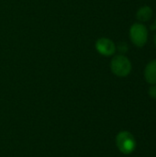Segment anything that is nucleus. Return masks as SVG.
<instances>
[{"label":"nucleus","instance_id":"1","mask_svg":"<svg viewBox=\"0 0 156 157\" xmlns=\"http://www.w3.org/2000/svg\"><path fill=\"white\" fill-rule=\"evenodd\" d=\"M110 70L116 76L126 77L131 74L132 64L127 56L124 54H118L115 55L110 61Z\"/></svg>","mask_w":156,"mask_h":157},{"label":"nucleus","instance_id":"2","mask_svg":"<svg viewBox=\"0 0 156 157\" xmlns=\"http://www.w3.org/2000/svg\"><path fill=\"white\" fill-rule=\"evenodd\" d=\"M130 39L132 44L136 47L142 48L145 46L148 40V29L147 27L141 22H136L132 24L130 28Z\"/></svg>","mask_w":156,"mask_h":157},{"label":"nucleus","instance_id":"3","mask_svg":"<svg viewBox=\"0 0 156 157\" xmlns=\"http://www.w3.org/2000/svg\"><path fill=\"white\" fill-rule=\"evenodd\" d=\"M116 144L120 153L131 155L136 148V140L130 132H120L116 137Z\"/></svg>","mask_w":156,"mask_h":157},{"label":"nucleus","instance_id":"4","mask_svg":"<svg viewBox=\"0 0 156 157\" xmlns=\"http://www.w3.org/2000/svg\"><path fill=\"white\" fill-rule=\"evenodd\" d=\"M95 48L99 54L106 57L114 55L117 51V46L115 42L107 37H101L97 39L95 43Z\"/></svg>","mask_w":156,"mask_h":157},{"label":"nucleus","instance_id":"5","mask_svg":"<svg viewBox=\"0 0 156 157\" xmlns=\"http://www.w3.org/2000/svg\"><path fill=\"white\" fill-rule=\"evenodd\" d=\"M143 75L148 84L156 85V60H152L146 64Z\"/></svg>","mask_w":156,"mask_h":157},{"label":"nucleus","instance_id":"6","mask_svg":"<svg viewBox=\"0 0 156 157\" xmlns=\"http://www.w3.org/2000/svg\"><path fill=\"white\" fill-rule=\"evenodd\" d=\"M153 14H154V11L152 7H150L149 6H143L138 9L136 13V18L141 23L148 22L153 17Z\"/></svg>","mask_w":156,"mask_h":157},{"label":"nucleus","instance_id":"7","mask_svg":"<svg viewBox=\"0 0 156 157\" xmlns=\"http://www.w3.org/2000/svg\"><path fill=\"white\" fill-rule=\"evenodd\" d=\"M148 94L152 98L156 99V85H152L148 90Z\"/></svg>","mask_w":156,"mask_h":157},{"label":"nucleus","instance_id":"8","mask_svg":"<svg viewBox=\"0 0 156 157\" xmlns=\"http://www.w3.org/2000/svg\"><path fill=\"white\" fill-rule=\"evenodd\" d=\"M118 49H119V51H120L121 53H125V52H127V51H128V45H127V43H125V42H121V43L119 44Z\"/></svg>","mask_w":156,"mask_h":157},{"label":"nucleus","instance_id":"9","mask_svg":"<svg viewBox=\"0 0 156 157\" xmlns=\"http://www.w3.org/2000/svg\"><path fill=\"white\" fill-rule=\"evenodd\" d=\"M151 29H156V19L155 21H154V25L151 26Z\"/></svg>","mask_w":156,"mask_h":157},{"label":"nucleus","instance_id":"10","mask_svg":"<svg viewBox=\"0 0 156 157\" xmlns=\"http://www.w3.org/2000/svg\"><path fill=\"white\" fill-rule=\"evenodd\" d=\"M154 45L156 47V35H154Z\"/></svg>","mask_w":156,"mask_h":157}]
</instances>
